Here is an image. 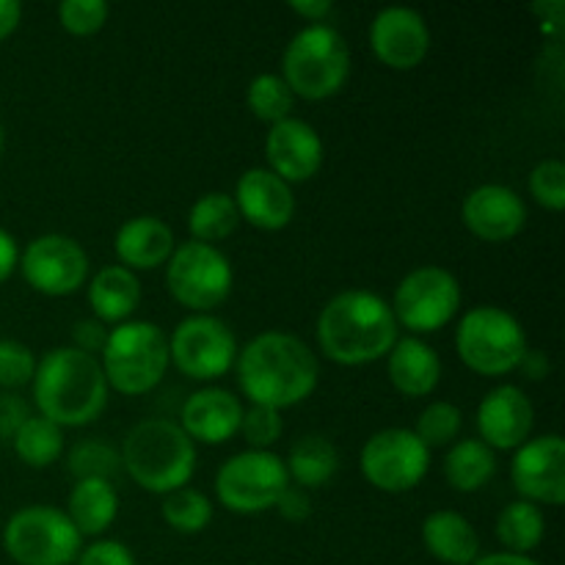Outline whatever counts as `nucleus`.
Segmentation results:
<instances>
[{
	"mask_svg": "<svg viewBox=\"0 0 565 565\" xmlns=\"http://www.w3.org/2000/svg\"><path fill=\"white\" fill-rule=\"evenodd\" d=\"M108 392L99 359L72 345L50 348L31 381L36 414L61 430L92 425L108 406Z\"/></svg>",
	"mask_w": 565,
	"mask_h": 565,
	"instance_id": "obj_3",
	"label": "nucleus"
},
{
	"mask_svg": "<svg viewBox=\"0 0 565 565\" xmlns=\"http://www.w3.org/2000/svg\"><path fill=\"white\" fill-rule=\"evenodd\" d=\"M237 386L248 406H268L276 412L298 406L320 384L318 353L292 331L270 329L252 337L237 351Z\"/></svg>",
	"mask_w": 565,
	"mask_h": 565,
	"instance_id": "obj_1",
	"label": "nucleus"
},
{
	"mask_svg": "<svg viewBox=\"0 0 565 565\" xmlns=\"http://www.w3.org/2000/svg\"><path fill=\"white\" fill-rule=\"evenodd\" d=\"M430 450L412 428H384L364 441L359 452V472L384 494H406L425 480Z\"/></svg>",
	"mask_w": 565,
	"mask_h": 565,
	"instance_id": "obj_13",
	"label": "nucleus"
},
{
	"mask_svg": "<svg viewBox=\"0 0 565 565\" xmlns=\"http://www.w3.org/2000/svg\"><path fill=\"white\" fill-rule=\"evenodd\" d=\"M177 241L171 226L158 215H136L125 221L114 235V252L121 268L127 270H154L169 263Z\"/></svg>",
	"mask_w": 565,
	"mask_h": 565,
	"instance_id": "obj_22",
	"label": "nucleus"
},
{
	"mask_svg": "<svg viewBox=\"0 0 565 565\" xmlns=\"http://www.w3.org/2000/svg\"><path fill=\"white\" fill-rule=\"evenodd\" d=\"M511 483L519 500L533 505H563L565 502V441L561 434L530 436L513 450Z\"/></svg>",
	"mask_w": 565,
	"mask_h": 565,
	"instance_id": "obj_15",
	"label": "nucleus"
},
{
	"mask_svg": "<svg viewBox=\"0 0 565 565\" xmlns=\"http://www.w3.org/2000/svg\"><path fill=\"white\" fill-rule=\"evenodd\" d=\"M423 546L445 565H472L480 557L478 530L456 511H434L425 516Z\"/></svg>",
	"mask_w": 565,
	"mask_h": 565,
	"instance_id": "obj_25",
	"label": "nucleus"
},
{
	"mask_svg": "<svg viewBox=\"0 0 565 565\" xmlns=\"http://www.w3.org/2000/svg\"><path fill=\"white\" fill-rule=\"evenodd\" d=\"M25 285L36 290L39 296L66 298L75 296L88 281V254L75 237L47 232L28 243L20 252V265Z\"/></svg>",
	"mask_w": 565,
	"mask_h": 565,
	"instance_id": "obj_14",
	"label": "nucleus"
},
{
	"mask_svg": "<svg viewBox=\"0 0 565 565\" xmlns=\"http://www.w3.org/2000/svg\"><path fill=\"white\" fill-rule=\"evenodd\" d=\"M64 513L81 539H103L119 516V491L110 480H75Z\"/></svg>",
	"mask_w": 565,
	"mask_h": 565,
	"instance_id": "obj_26",
	"label": "nucleus"
},
{
	"mask_svg": "<svg viewBox=\"0 0 565 565\" xmlns=\"http://www.w3.org/2000/svg\"><path fill=\"white\" fill-rule=\"evenodd\" d=\"M478 439L494 452H513L530 439L535 408L527 392L516 384H500L480 401L475 412Z\"/></svg>",
	"mask_w": 565,
	"mask_h": 565,
	"instance_id": "obj_17",
	"label": "nucleus"
},
{
	"mask_svg": "<svg viewBox=\"0 0 565 565\" xmlns=\"http://www.w3.org/2000/svg\"><path fill=\"white\" fill-rule=\"evenodd\" d=\"M75 565H136V555L121 541L97 539L94 544L83 546Z\"/></svg>",
	"mask_w": 565,
	"mask_h": 565,
	"instance_id": "obj_40",
	"label": "nucleus"
},
{
	"mask_svg": "<svg viewBox=\"0 0 565 565\" xmlns=\"http://www.w3.org/2000/svg\"><path fill=\"white\" fill-rule=\"evenodd\" d=\"M463 428V414L456 403L450 401H434L419 412L414 434L423 441L428 450H439V447H450L458 441Z\"/></svg>",
	"mask_w": 565,
	"mask_h": 565,
	"instance_id": "obj_34",
	"label": "nucleus"
},
{
	"mask_svg": "<svg viewBox=\"0 0 565 565\" xmlns=\"http://www.w3.org/2000/svg\"><path fill=\"white\" fill-rule=\"evenodd\" d=\"M494 535L502 550L513 555H530L546 539V516L539 505L524 500L508 502L494 522Z\"/></svg>",
	"mask_w": 565,
	"mask_h": 565,
	"instance_id": "obj_29",
	"label": "nucleus"
},
{
	"mask_svg": "<svg viewBox=\"0 0 565 565\" xmlns=\"http://www.w3.org/2000/svg\"><path fill=\"white\" fill-rule=\"evenodd\" d=\"M22 419H28L25 406L14 395H0V436H14Z\"/></svg>",
	"mask_w": 565,
	"mask_h": 565,
	"instance_id": "obj_43",
	"label": "nucleus"
},
{
	"mask_svg": "<svg viewBox=\"0 0 565 565\" xmlns=\"http://www.w3.org/2000/svg\"><path fill=\"white\" fill-rule=\"evenodd\" d=\"M279 75L296 99H329L340 94L351 77V47L329 22L303 25L285 47Z\"/></svg>",
	"mask_w": 565,
	"mask_h": 565,
	"instance_id": "obj_5",
	"label": "nucleus"
},
{
	"mask_svg": "<svg viewBox=\"0 0 565 565\" xmlns=\"http://www.w3.org/2000/svg\"><path fill=\"white\" fill-rule=\"evenodd\" d=\"M472 565H541V563L530 555H513V552H489V555H480Z\"/></svg>",
	"mask_w": 565,
	"mask_h": 565,
	"instance_id": "obj_48",
	"label": "nucleus"
},
{
	"mask_svg": "<svg viewBox=\"0 0 565 565\" xmlns=\"http://www.w3.org/2000/svg\"><path fill=\"white\" fill-rule=\"evenodd\" d=\"M519 370H522L527 379L541 381V379H546V375H550L552 362H550V356H546L544 351H527V353H524L522 364H519Z\"/></svg>",
	"mask_w": 565,
	"mask_h": 565,
	"instance_id": "obj_47",
	"label": "nucleus"
},
{
	"mask_svg": "<svg viewBox=\"0 0 565 565\" xmlns=\"http://www.w3.org/2000/svg\"><path fill=\"white\" fill-rule=\"evenodd\" d=\"M22 22V3L17 0H0V42L11 36Z\"/></svg>",
	"mask_w": 565,
	"mask_h": 565,
	"instance_id": "obj_46",
	"label": "nucleus"
},
{
	"mask_svg": "<svg viewBox=\"0 0 565 565\" xmlns=\"http://www.w3.org/2000/svg\"><path fill=\"white\" fill-rule=\"evenodd\" d=\"M461 281L452 270L441 265H419L397 281L390 307L397 329L412 331V337H425L456 320L461 312Z\"/></svg>",
	"mask_w": 565,
	"mask_h": 565,
	"instance_id": "obj_8",
	"label": "nucleus"
},
{
	"mask_svg": "<svg viewBox=\"0 0 565 565\" xmlns=\"http://www.w3.org/2000/svg\"><path fill=\"white\" fill-rule=\"evenodd\" d=\"M235 207L241 213V221L252 224L254 230L263 232H281L290 226L296 215V193L292 185H287L281 177H276L270 169L254 166L237 177Z\"/></svg>",
	"mask_w": 565,
	"mask_h": 565,
	"instance_id": "obj_20",
	"label": "nucleus"
},
{
	"mask_svg": "<svg viewBox=\"0 0 565 565\" xmlns=\"http://www.w3.org/2000/svg\"><path fill=\"white\" fill-rule=\"evenodd\" d=\"M530 351L524 326L508 309L475 307L461 315L456 326V353L472 373L502 379L516 373Z\"/></svg>",
	"mask_w": 565,
	"mask_h": 565,
	"instance_id": "obj_7",
	"label": "nucleus"
},
{
	"mask_svg": "<svg viewBox=\"0 0 565 565\" xmlns=\"http://www.w3.org/2000/svg\"><path fill=\"white\" fill-rule=\"evenodd\" d=\"M64 430L53 425L50 419L39 417V414H28L22 419L20 428L11 436V447H14L17 458L31 469H47L64 456Z\"/></svg>",
	"mask_w": 565,
	"mask_h": 565,
	"instance_id": "obj_31",
	"label": "nucleus"
},
{
	"mask_svg": "<svg viewBox=\"0 0 565 565\" xmlns=\"http://www.w3.org/2000/svg\"><path fill=\"white\" fill-rule=\"evenodd\" d=\"M370 47L384 66L408 72L423 64L430 53V28L417 9L386 6L370 22Z\"/></svg>",
	"mask_w": 565,
	"mask_h": 565,
	"instance_id": "obj_16",
	"label": "nucleus"
},
{
	"mask_svg": "<svg viewBox=\"0 0 565 565\" xmlns=\"http://www.w3.org/2000/svg\"><path fill=\"white\" fill-rule=\"evenodd\" d=\"M463 226L483 243H505L527 226V204L513 188L486 182L467 193L461 204Z\"/></svg>",
	"mask_w": 565,
	"mask_h": 565,
	"instance_id": "obj_18",
	"label": "nucleus"
},
{
	"mask_svg": "<svg viewBox=\"0 0 565 565\" xmlns=\"http://www.w3.org/2000/svg\"><path fill=\"white\" fill-rule=\"evenodd\" d=\"M3 550L17 565H72L83 539L58 508L25 505L6 522Z\"/></svg>",
	"mask_w": 565,
	"mask_h": 565,
	"instance_id": "obj_10",
	"label": "nucleus"
},
{
	"mask_svg": "<svg viewBox=\"0 0 565 565\" xmlns=\"http://www.w3.org/2000/svg\"><path fill=\"white\" fill-rule=\"evenodd\" d=\"M86 296L94 320L105 326H119L132 320L136 309L141 307V281L119 263L105 265L92 276Z\"/></svg>",
	"mask_w": 565,
	"mask_h": 565,
	"instance_id": "obj_24",
	"label": "nucleus"
},
{
	"mask_svg": "<svg viewBox=\"0 0 565 565\" xmlns=\"http://www.w3.org/2000/svg\"><path fill=\"white\" fill-rule=\"evenodd\" d=\"M160 516L174 533L199 535L213 522V500L204 491L185 486V489H177L163 497Z\"/></svg>",
	"mask_w": 565,
	"mask_h": 565,
	"instance_id": "obj_32",
	"label": "nucleus"
},
{
	"mask_svg": "<svg viewBox=\"0 0 565 565\" xmlns=\"http://www.w3.org/2000/svg\"><path fill=\"white\" fill-rule=\"evenodd\" d=\"M169 334L152 320H127L108 331L99 367L108 390L125 397L152 392L169 373Z\"/></svg>",
	"mask_w": 565,
	"mask_h": 565,
	"instance_id": "obj_6",
	"label": "nucleus"
},
{
	"mask_svg": "<svg viewBox=\"0 0 565 565\" xmlns=\"http://www.w3.org/2000/svg\"><path fill=\"white\" fill-rule=\"evenodd\" d=\"M386 375L403 397H428L441 381V356L423 337H397L386 353Z\"/></svg>",
	"mask_w": 565,
	"mask_h": 565,
	"instance_id": "obj_23",
	"label": "nucleus"
},
{
	"mask_svg": "<svg viewBox=\"0 0 565 565\" xmlns=\"http://www.w3.org/2000/svg\"><path fill=\"white\" fill-rule=\"evenodd\" d=\"M166 287L191 315H213L235 287V270L218 246L188 241L174 248L166 263Z\"/></svg>",
	"mask_w": 565,
	"mask_h": 565,
	"instance_id": "obj_9",
	"label": "nucleus"
},
{
	"mask_svg": "<svg viewBox=\"0 0 565 565\" xmlns=\"http://www.w3.org/2000/svg\"><path fill=\"white\" fill-rule=\"evenodd\" d=\"M110 6L105 0H64L58 6V22L72 36H94L105 28Z\"/></svg>",
	"mask_w": 565,
	"mask_h": 565,
	"instance_id": "obj_37",
	"label": "nucleus"
},
{
	"mask_svg": "<svg viewBox=\"0 0 565 565\" xmlns=\"http://www.w3.org/2000/svg\"><path fill=\"white\" fill-rule=\"evenodd\" d=\"M237 226H241V213H237L232 193L226 191L204 193L188 210V232H191V241L196 243L215 246L235 235Z\"/></svg>",
	"mask_w": 565,
	"mask_h": 565,
	"instance_id": "obj_30",
	"label": "nucleus"
},
{
	"mask_svg": "<svg viewBox=\"0 0 565 565\" xmlns=\"http://www.w3.org/2000/svg\"><path fill=\"white\" fill-rule=\"evenodd\" d=\"M246 406L235 392L224 386H202L185 397L180 408V428L193 445L218 447L235 439Z\"/></svg>",
	"mask_w": 565,
	"mask_h": 565,
	"instance_id": "obj_21",
	"label": "nucleus"
},
{
	"mask_svg": "<svg viewBox=\"0 0 565 565\" xmlns=\"http://www.w3.org/2000/svg\"><path fill=\"white\" fill-rule=\"evenodd\" d=\"M66 467L75 475V480H110L114 483V475L121 469V456L116 447H110L103 439H83L66 456Z\"/></svg>",
	"mask_w": 565,
	"mask_h": 565,
	"instance_id": "obj_35",
	"label": "nucleus"
},
{
	"mask_svg": "<svg viewBox=\"0 0 565 565\" xmlns=\"http://www.w3.org/2000/svg\"><path fill=\"white\" fill-rule=\"evenodd\" d=\"M17 265H20V246H17L14 235L0 226V285H3L6 279H11Z\"/></svg>",
	"mask_w": 565,
	"mask_h": 565,
	"instance_id": "obj_44",
	"label": "nucleus"
},
{
	"mask_svg": "<svg viewBox=\"0 0 565 565\" xmlns=\"http://www.w3.org/2000/svg\"><path fill=\"white\" fill-rule=\"evenodd\" d=\"M285 467L287 475H290V483L298 486V489H323V486L331 483L337 469H340V452H337L331 439H326L320 434H309L301 436L290 447V452L285 458Z\"/></svg>",
	"mask_w": 565,
	"mask_h": 565,
	"instance_id": "obj_28",
	"label": "nucleus"
},
{
	"mask_svg": "<svg viewBox=\"0 0 565 565\" xmlns=\"http://www.w3.org/2000/svg\"><path fill=\"white\" fill-rule=\"evenodd\" d=\"M318 348L329 362L364 367L386 359L401 337L390 301L373 290L337 292L315 323Z\"/></svg>",
	"mask_w": 565,
	"mask_h": 565,
	"instance_id": "obj_2",
	"label": "nucleus"
},
{
	"mask_svg": "<svg viewBox=\"0 0 565 565\" xmlns=\"http://www.w3.org/2000/svg\"><path fill=\"white\" fill-rule=\"evenodd\" d=\"M276 511H279L281 519L287 522H307L312 516V500H309V491L298 489V486H287L281 491L279 502H276Z\"/></svg>",
	"mask_w": 565,
	"mask_h": 565,
	"instance_id": "obj_42",
	"label": "nucleus"
},
{
	"mask_svg": "<svg viewBox=\"0 0 565 565\" xmlns=\"http://www.w3.org/2000/svg\"><path fill=\"white\" fill-rule=\"evenodd\" d=\"M108 331H110L108 326L99 323V320L94 318L77 320V323L72 326V348L99 359V353H103L105 348V340H108Z\"/></svg>",
	"mask_w": 565,
	"mask_h": 565,
	"instance_id": "obj_41",
	"label": "nucleus"
},
{
	"mask_svg": "<svg viewBox=\"0 0 565 565\" xmlns=\"http://www.w3.org/2000/svg\"><path fill=\"white\" fill-rule=\"evenodd\" d=\"M243 441L248 445V450H270L276 441L285 434V423H281V412L268 406H248L243 412L241 430Z\"/></svg>",
	"mask_w": 565,
	"mask_h": 565,
	"instance_id": "obj_38",
	"label": "nucleus"
},
{
	"mask_svg": "<svg viewBox=\"0 0 565 565\" xmlns=\"http://www.w3.org/2000/svg\"><path fill=\"white\" fill-rule=\"evenodd\" d=\"M237 337L230 323L215 315H188L169 334V359L185 379L218 381L235 370Z\"/></svg>",
	"mask_w": 565,
	"mask_h": 565,
	"instance_id": "obj_12",
	"label": "nucleus"
},
{
	"mask_svg": "<svg viewBox=\"0 0 565 565\" xmlns=\"http://www.w3.org/2000/svg\"><path fill=\"white\" fill-rule=\"evenodd\" d=\"M290 486L285 458L274 450H243L226 458L215 472V497L221 508L237 516H257L279 502Z\"/></svg>",
	"mask_w": 565,
	"mask_h": 565,
	"instance_id": "obj_11",
	"label": "nucleus"
},
{
	"mask_svg": "<svg viewBox=\"0 0 565 565\" xmlns=\"http://www.w3.org/2000/svg\"><path fill=\"white\" fill-rule=\"evenodd\" d=\"M246 105L254 119L265 121L270 127L276 121L290 119L292 108H296V94L281 81L279 72H263V75L248 83Z\"/></svg>",
	"mask_w": 565,
	"mask_h": 565,
	"instance_id": "obj_33",
	"label": "nucleus"
},
{
	"mask_svg": "<svg viewBox=\"0 0 565 565\" xmlns=\"http://www.w3.org/2000/svg\"><path fill=\"white\" fill-rule=\"evenodd\" d=\"M441 472L452 491L475 494V491L486 489L497 475V452L480 439H458L447 447Z\"/></svg>",
	"mask_w": 565,
	"mask_h": 565,
	"instance_id": "obj_27",
	"label": "nucleus"
},
{
	"mask_svg": "<svg viewBox=\"0 0 565 565\" xmlns=\"http://www.w3.org/2000/svg\"><path fill=\"white\" fill-rule=\"evenodd\" d=\"M3 143H6V136H3V121H0V154H3Z\"/></svg>",
	"mask_w": 565,
	"mask_h": 565,
	"instance_id": "obj_49",
	"label": "nucleus"
},
{
	"mask_svg": "<svg viewBox=\"0 0 565 565\" xmlns=\"http://www.w3.org/2000/svg\"><path fill=\"white\" fill-rule=\"evenodd\" d=\"M36 353L20 340H0V390H22L36 373Z\"/></svg>",
	"mask_w": 565,
	"mask_h": 565,
	"instance_id": "obj_39",
	"label": "nucleus"
},
{
	"mask_svg": "<svg viewBox=\"0 0 565 565\" xmlns=\"http://www.w3.org/2000/svg\"><path fill=\"white\" fill-rule=\"evenodd\" d=\"M290 9L296 11L301 20H307L309 25H320L331 17L334 3L331 0H290Z\"/></svg>",
	"mask_w": 565,
	"mask_h": 565,
	"instance_id": "obj_45",
	"label": "nucleus"
},
{
	"mask_svg": "<svg viewBox=\"0 0 565 565\" xmlns=\"http://www.w3.org/2000/svg\"><path fill=\"white\" fill-rule=\"evenodd\" d=\"M326 158V147L320 132L309 121L290 116L285 121L270 125L265 136V160L276 177L296 185V182L312 180L320 171Z\"/></svg>",
	"mask_w": 565,
	"mask_h": 565,
	"instance_id": "obj_19",
	"label": "nucleus"
},
{
	"mask_svg": "<svg viewBox=\"0 0 565 565\" xmlns=\"http://www.w3.org/2000/svg\"><path fill=\"white\" fill-rule=\"evenodd\" d=\"M530 196L552 213L565 210V163L557 158H546L530 171Z\"/></svg>",
	"mask_w": 565,
	"mask_h": 565,
	"instance_id": "obj_36",
	"label": "nucleus"
},
{
	"mask_svg": "<svg viewBox=\"0 0 565 565\" xmlns=\"http://www.w3.org/2000/svg\"><path fill=\"white\" fill-rule=\"evenodd\" d=\"M121 469L149 494L185 489L196 475L199 452L185 430L171 419H141L121 441Z\"/></svg>",
	"mask_w": 565,
	"mask_h": 565,
	"instance_id": "obj_4",
	"label": "nucleus"
}]
</instances>
